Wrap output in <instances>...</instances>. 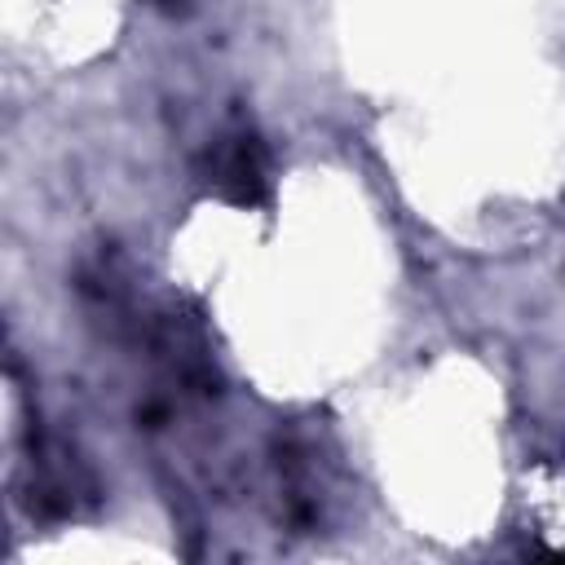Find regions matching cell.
<instances>
[{
	"instance_id": "obj_1",
	"label": "cell",
	"mask_w": 565,
	"mask_h": 565,
	"mask_svg": "<svg viewBox=\"0 0 565 565\" xmlns=\"http://www.w3.org/2000/svg\"><path fill=\"white\" fill-rule=\"evenodd\" d=\"M207 185H216V194H225L230 203H260L265 199V154L260 141L252 132H234L221 137L207 150Z\"/></svg>"
},
{
	"instance_id": "obj_2",
	"label": "cell",
	"mask_w": 565,
	"mask_h": 565,
	"mask_svg": "<svg viewBox=\"0 0 565 565\" xmlns=\"http://www.w3.org/2000/svg\"><path fill=\"white\" fill-rule=\"evenodd\" d=\"M154 4H163V9H177V4H181V0H154Z\"/></svg>"
}]
</instances>
